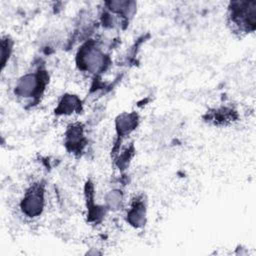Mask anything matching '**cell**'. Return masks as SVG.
<instances>
[{"label":"cell","instance_id":"1","mask_svg":"<svg viewBox=\"0 0 256 256\" xmlns=\"http://www.w3.org/2000/svg\"><path fill=\"white\" fill-rule=\"evenodd\" d=\"M107 60V56L92 41L84 44L77 54V65L90 73L103 71L108 64Z\"/></svg>","mask_w":256,"mask_h":256},{"label":"cell","instance_id":"2","mask_svg":"<svg viewBox=\"0 0 256 256\" xmlns=\"http://www.w3.org/2000/svg\"><path fill=\"white\" fill-rule=\"evenodd\" d=\"M229 18L231 22L241 29L254 30L256 18V2L237 1L229 6Z\"/></svg>","mask_w":256,"mask_h":256},{"label":"cell","instance_id":"3","mask_svg":"<svg viewBox=\"0 0 256 256\" xmlns=\"http://www.w3.org/2000/svg\"><path fill=\"white\" fill-rule=\"evenodd\" d=\"M48 77L44 71L27 73L22 76L15 87V94L21 98L40 96L45 89Z\"/></svg>","mask_w":256,"mask_h":256},{"label":"cell","instance_id":"4","mask_svg":"<svg viewBox=\"0 0 256 256\" xmlns=\"http://www.w3.org/2000/svg\"><path fill=\"white\" fill-rule=\"evenodd\" d=\"M44 203V188L40 184H35L24 193L20 208L27 217L34 218L42 213Z\"/></svg>","mask_w":256,"mask_h":256},{"label":"cell","instance_id":"5","mask_svg":"<svg viewBox=\"0 0 256 256\" xmlns=\"http://www.w3.org/2000/svg\"><path fill=\"white\" fill-rule=\"evenodd\" d=\"M85 136L83 127L80 124H72L68 127L65 134V146L74 154H79L85 147Z\"/></svg>","mask_w":256,"mask_h":256},{"label":"cell","instance_id":"6","mask_svg":"<svg viewBox=\"0 0 256 256\" xmlns=\"http://www.w3.org/2000/svg\"><path fill=\"white\" fill-rule=\"evenodd\" d=\"M127 221L128 223L135 227L140 228L143 227L146 223V205L143 199L136 198L132 204L130 209L127 212Z\"/></svg>","mask_w":256,"mask_h":256},{"label":"cell","instance_id":"7","mask_svg":"<svg viewBox=\"0 0 256 256\" xmlns=\"http://www.w3.org/2000/svg\"><path fill=\"white\" fill-rule=\"evenodd\" d=\"M138 115L136 113H122L115 121V127L119 138L130 134L138 125Z\"/></svg>","mask_w":256,"mask_h":256},{"label":"cell","instance_id":"8","mask_svg":"<svg viewBox=\"0 0 256 256\" xmlns=\"http://www.w3.org/2000/svg\"><path fill=\"white\" fill-rule=\"evenodd\" d=\"M81 110V101L76 95H63L55 113L58 115H69Z\"/></svg>","mask_w":256,"mask_h":256},{"label":"cell","instance_id":"9","mask_svg":"<svg viewBox=\"0 0 256 256\" xmlns=\"http://www.w3.org/2000/svg\"><path fill=\"white\" fill-rule=\"evenodd\" d=\"M135 2L130 1H110L106 3L107 8L116 14H120L123 17L128 18L133 15L135 10Z\"/></svg>","mask_w":256,"mask_h":256},{"label":"cell","instance_id":"10","mask_svg":"<svg viewBox=\"0 0 256 256\" xmlns=\"http://www.w3.org/2000/svg\"><path fill=\"white\" fill-rule=\"evenodd\" d=\"M106 207L112 211H116L121 208L123 203V194L120 190L114 189L109 191L105 195Z\"/></svg>","mask_w":256,"mask_h":256},{"label":"cell","instance_id":"11","mask_svg":"<svg viewBox=\"0 0 256 256\" xmlns=\"http://www.w3.org/2000/svg\"><path fill=\"white\" fill-rule=\"evenodd\" d=\"M11 51H12V42H11V40H9L8 37L6 39L3 38L2 42H1V62H2V67L3 68H4L7 60L10 57Z\"/></svg>","mask_w":256,"mask_h":256}]
</instances>
